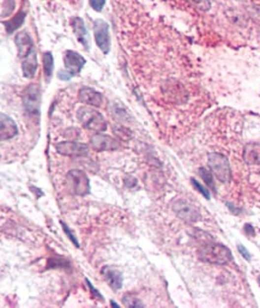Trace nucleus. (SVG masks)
Masks as SVG:
<instances>
[{
    "label": "nucleus",
    "instance_id": "obj_8",
    "mask_svg": "<svg viewBox=\"0 0 260 308\" xmlns=\"http://www.w3.org/2000/svg\"><path fill=\"white\" fill-rule=\"evenodd\" d=\"M24 108L29 114H38L40 109V89L37 85L32 84L27 88L23 96Z\"/></svg>",
    "mask_w": 260,
    "mask_h": 308
},
{
    "label": "nucleus",
    "instance_id": "obj_5",
    "mask_svg": "<svg viewBox=\"0 0 260 308\" xmlns=\"http://www.w3.org/2000/svg\"><path fill=\"white\" fill-rule=\"evenodd\" d=\"M67 180L72 186V190L78 196H87L90 193L89 177L83 171L72 169L67 173Z\"/></svg>",
    "mask_w": 260,
    "mask_h": 308
},
{
    "label": "nucleus",
    "instance_id": "obj_4",
    "mask_svg": "<svg viewBox=\"0 0 260 308\" xmlns=\"http://www.w3.org/2000/svg\"><path fill=\"white\" fill-rule=\"evenodd\" d=\"M64 63H65V71H59L58 77L60 79L68 80L82 71V68L85 65V59L77 52L66 51L65 57H64Z\"/></svg>",
    "mask_w": 260,
    "mask_h": 308
},
{
    "label": "nucleus",
    "instance_id": "obj_2",
    "mask_svg": "<svg viewBox=\"0 0 260 308\" xmlns=\"http://www.w3.org/2000/svg\"><path fill=\"white\" fill-rule=\"evenodd\" d=\"M77 116H78V120L83 124V126L90 130V131L102 132L107 129V123L103 116L93 108H79L78 112H77Z\"/></svg>",
    "mask_w": 260,
    "mask_h": 308
},
{
    "label": "nucleus",
    "instance_id": "obj_15",
    "mask_svg": "<svg viewBox=\"0 0 260 308\" xmlns=\"http://www.w3.org/2000/svg\"><path fill=\"white\" fill-rule=\"evenodd\" d=\"M72 28H73V33L76 35L77 40L81 42L83 46L87 49H89V35H88V30L85 28L84 22L82 18L76 17L72 19Z\"/></svg>",
    "mask_w": 260,
    "mask_h": 308
},
{
    "label": "nucleus",
    "instance_id": "obj_10",
    "mask_svg": "<svg viewBox=\"0 0 260 308\" xmlns=\"http://www.w3.org/2000/svg\"><path fill=\"white\" fill-rule=\"evenodd\" d=\"M91 148L95 151H114L120 148V143L117 139L107 135H95L90 139Z\"/></svg>",
    "mask_w": 260,
    "mask_h": 308
},
{
    "label": "nucleus",
    "instance_id": "obj_26",
    "mask_svg": "<svg viewBox=\"0 0 260 308\" xmlns=\"http://www.w3.org/2000/svg\"><path fill=\"white\" fill-rule=\"evenodd\" d=\"M237 249H239V252L242 254V257L245 258L246 260H251V253L247 251V248H246L245 246L237 245Z\"/></svg>",
    "mask_w": 260,
    "mask_h": 308
},
{
    "label": "nucleus",
    "instance_id": "obj_19",
    "mask_svg": "<svg viewBox=\"0 0 260 308\" xmlns=\"http://www.w3.org/2000/svg\"><path fill=\"white\" fill-rule=\"evenodd\" d=\"M24 18H26V13L22 12V11H21V12L17 13V15H16L12 19H10L9 22H6V23H5V27H6L7 33H9V34H11V33L15 32V30L17 29V28L21 27L22 24H23Z\"/></svg>",
    "mask_w": 260,
    "mask_h": 308
},
{
    "label": "nucleus",
    "instance_id": "obj_7",
    "mask_svg": "<svg viewBox=\"0 0 260 308\" xmlns=\"http://www.w3.org/2000/svg\"><path fill=\"white\" fill-rule=\"evenodd\" d=\"M173 210L179 218L185 222H189V223L197 222L200 218V213L198 212V210L186 201L180 199V201L174 202Z\"/></svg>",
    "mask_w": 260,
    "mask_h": 308
},
{
    "label": "nucleus",
    "instance_id": "obj_30",
    "mask_svg": "<svg viewBox=\"0 0 260 308\" xmlns=\"http://www.w3.org/2000/svg\"><path fill=\"white\" fill-rule=\"evenodd\" d=\"M258 282H259V285H260V276H259V278H258Z\"/></svg>",
    "mask_w": 260,
    "mask_h": 308
},
{
    "label": "nucleus",
    "instance_id": "obj_16",
    "mask_svg": "<svg viewBox=\"0 0 260 308\" xmlns=\"http://www.w3.org/2000/svg\"><path fill=\"white\" fill-rule=\"evenodd\" d=\"M36 70H37V54L34 49L32 53L22 60V71H23V76L26 78H32L35 76Z\"/></svg>",
    "mask_w": 260,
    "mask_h": 308
},
{
    "label": "nucleus",
    "instance_id": "obj_24",
    "mask_svg": "<svg viewBox=\"0 0 260 308\" xmlns=\"http://www.w3.org/2000/svg\"><path fill=\"white\" fill-rule=\"evenodd\" d=\"M104 2H106V0H90L91 7L95 11H98V12L103 9Z\"/></svg>",
    "mask_w": 260,
    "mask_h": 308
},
{
    "label": "nucleus",
    "instance_id": "obj_28",
    "mask_svg": "<svg viewBox=\"0 0 260 308\" xmlns=\"http://www.w3.org/2000/svg\"><path fill=\"white\" fill-rule=\"evenodd\" d=\"M245 232H246V234L251 235V237L256 235V232H254L253 227H252L251 224H246V226H245Z\"/></svg>",
    "mask_w": 260,
    "mask_h": 308
},
{
    "label": "nucleus",
    "instance_id": "obj_9",
    "mask_svg": "<svg viewBox=\"0 0 260 308\" xmlns=\"http://www.w3.org/2000/svg\"><path fill=\"white\" fill-rule=\"evenodd\" d=\"M57 151L64 156L82 157L87 156L89 148L85 144L76 143V141H63V143L57 144Z\"/></svg>",
    "mask_w": 260,
    "mask_h": 308
},
{
    "label": "nucleus",
    "instance_id": "obj_25",
    "mask_svg": "<svg viewBox=\"0 0 260 308\" xmlns=\"http://www.w3.org/2000/svg\"><path fill=\"white\" fill-rule=\"evenodd\" d=\"M124 304L129 307H143L142 302L139 300H135V299H131L130 298V301L127 299H124Z\"/></svg>",
    "mask_w": 260,
    "mask_h": 308
},
{
    "label": "nucleus",
    "instance_id": "obj_6",
    "mask_svg": "<svg viewBox=\"0 0 260 308\" xmlns=\"http://www.w3.org/2000/svg\"><path fill=\"white\" fill-rule=\"evenodd\" d=\"M94 35H95L96 44L98 48L107 54L110 49V38H109V27L103 19H96L94 23Z\"/></svg>",
    "mask_w": 260,
    "mask_h": 308
},
{
    "label": "nucleus",
    "instance_id": "obj_27",
    "mask_svg": "<svg viewBox=\"0 0 260 308\" xmlns=\"http://www.w3.org/2000/svg\"><path fill=\"white\" fill-rule=\"evenodd\" d=\"M85 282H87L88 287H89V288H90V291H91V293H93V295H95V296H96V298H98V299H99V300H102V301H103V296H102V295H101V294H99V293H98V290H96V288H95V287H94V285H93V284H91V283L89 282V279H85Z\"/></svg>",
    "mask_w": 260,
    "mask_h": 308
},
{
    "label": "nucleus",
    "instance_id": "obj_18",
    "mask_svg": "<svg viewBox=\"0 0 260 308\" xmlns=\"http://www.w3.org/2000/svg\"><path fill=\"white\" fill-rule=\"evenodd\" d=\"M53 68H54L53 55H52L51 52H46V53H43V71H45L47 82L51 80L52 74H53Z\"/></svg>",
    "mask_w": 260,
    "mask_h": 308
},
{
    "label": "nucleus",
    "instance_id": "obj_14",
    "mask_svg": "<svg viewBox=\"0 0 260 308\" xmlns=\"http://www.w3.org/2000/svg\"><path fill=\"white\" fill-rule=\"evenodd\" d=\"M101 274L104 277V281L108 283V285L114 290H119L123 287V274L117 269L104 266L101 270Z\"/></svg>",
    "mask_w": 260,
    "mask_h": 308
},
{
    "label": "nucleus",
    "instance_id": "obj_12",
    "mask_svg": "<svg viewBox=\"0 0 260 308\" xmlns=\"http://www.w3.org/2000/svg\"><path fill=\"white\" fill-rule=\"evenodd\" d=\"M16 46H17V51H18V57L21 58L22 60L24 58L28 57L32 51H34V42H32V37H30L29 34L27 32H21L16 35Z\"/></svg>",
    "mask_w": 260,
    "mask_h": 308
},
{
    "label": "nucleus",
    "instance_id": "obj_1",
    "mask_svg": "<svg viewBox=\"0 0 260 308\" xmlns=\"http://www.w3.org/2000/svg\"><path fill=\"white\" fill-rule=\"evenodd\" d=\"M199 257L203 262L218 265H226L233 260V254L228 247L215 242L206 243L199 252Z\"/></svg>",
    "mask_w": 260,
    "mask_h": 308
},
{
    "label": "nucleus",
    "instance_id": "obj_3",
    "mask_svg": "<svg viewBox=\"0 0 260 308\" xmlns=\"http://www.w3.org/2000/svg\"><path fill=\"white\" fill-rule=\"evenodd\" d=\"M207 162H209L210 169L215 176L223 184H228L231 179V171L229 166V161L225 155L212 152L207 156Z\"/></svg>",
    "mask_w": 260,
    "mask_h": 308
},
{
    "label": "nucleus",
    "instance_id": "obj_17",
    "mask_svg": "<svg viewBox=\"0 0 260 308\" xmlns=\"http://www.w3.org/2000/svg\"><path fill=\"white\" fill-rule=\"evenodd\" d=\"M245 161L248 165H260V145L248 144L245 148Z\"/></svg>",
    "mask_w": 260,
    "mask_h": 308
},
{
    "label": "nucleus",
    "instance_id": "obj_13",
    "mask_svg": "<svg viewBox=\"0 0 260 308\" xmlns=\"http://www.w3.org/2000/svg\"><path fill=\"white\" fill-rule=\"evenodd\" d=\"M0 138L1 140H9L17 135L18 129L15 120L9 115L1 113L0 115Z\"/></svg>",
    "mask_w": 260,
    "mask_h": 308
},
{
    "label": "nucleus",
    "instance_id": "obj_23",
    "mask_svg": "<svg viewBox=\"0 0 260 308\" xmlns=\"http://www.w3.org/2000/svg\"><path fill=\"white\" fill-rule=\"evenodd\" d=\"M190 1L192 2V4H195V6L200 10L206 11V10H209V7H210L209 0H190Z\"/></svg>",
    "mask_w": 260,
    "mask_h": 308
},
{
    "label": "nucleus",
    "instance_id": "obj_22",
    "mask_svg": "<svg viewBox=\"0 0 260 308\" xmlns=\"http://www.w3.org/2000/svg\"><path fill=\"white\" fill-rule=\"evenodd\" d=\"M60 224H62V227H63L64 232L66 233V235H67L68 239H70L71 242H72V243H74V246H76V247H79V243H78V241H77L76 237H74V235L72 234L71 230H70V228H68V227L66 226V223H64V222H60Z\"/></svg>",
    "mask_w": 260,
    "mask_h": 308
},
{
    "label": "nucleus",
    "instance_id": "obj_20",
    "mask_svg": "<svg viewBox=\"0 0 260 308\" xmlns=\"http://www.w3.org/2000/svg\"><path fill=\"white\" fill-rule=\"evenodd\" d=\"M199 173H200V176L203 177L204 182H205L206 186H209L212 191H215L216 188L214 184V179H212V174L210 173L206 168H203V167L199 169Z\"/></svg>",
    "mask_w": 260,
    "mask_h": 308
},
{
    "label": "nucleus",
    "instance_id": "obj_11",
    "mask_svg": "<svg viewBox=\"0 0 260 308\" xmlns=\"http://www.w3.org/2000/svg\"><path fill=\"white\" fill-rule=\"evenodd\" d=\"M78 97L79 101L91 107H101L102 103H103L102 94L89 87L82 88L78 93Z\"/></svg>",
    "mask_w": 260,
    "mask_h": 308
},
{
    "label": "nucleus",
    "instance_id": "obj_21",
    "mask_svg": "<svg viewBox=\"0 0 260 308\" xmlns=\"http://www.w3.org/2000/svg\"><path fill=\"white\" fill-rule=\"evenodd\" d=\"M191 181H192L193 186H195V187L197 188V190L199 191V192H200L201 194H203V196L205 197L206 199H210V193H209V190H207V188L204 187L203 185L199 184V182L197 181V180L195 179V177H192V179H191Z\"/></svg>",
    "mask_w": 260,
    "mask_h": 308
},
{
    "label": "nucleus",
    "instance_id": "obj_29",
    "mask_svg": "<svg viewBox=\"0 0 260 308\" xmlns=\"http://www.w3.org/2000/svg\"><path fill=\"white\" fill-rule=\"evenodd\" d=\"M110 305H113V306H114V307H119V305L117 304V302H114V301H110Z\"/></svg>",
    "mask_w": 260,
    "mask_h": 308
}]
</instances>
